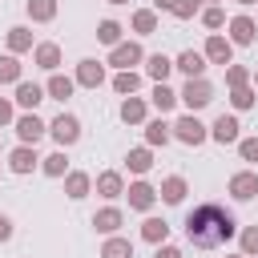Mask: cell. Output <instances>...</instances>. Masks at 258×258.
I'll return each instance as SVG.
<instances>
[{
    "instance_id": "1",
    "label": "cell",
    "mask_w": 258,
    "mask_h": 258,
    "mask_svg": "<svg viewBox=\"0 0 258 258\" xmlns=\"http://www.w3.org/2000/svg\"><path fill=\"white\" fill-rule=\"evenodd\" d=\"M238 234V218L218 202H198L185 214V242L194 250H218Z\"/></svg>"
},
{
    "instance_id": "2",
    "label": "cell",
    "mask_w": 258,
    "mask_h": 258,
    "mask_svg": "<svg viewBox=\"0 0 258 258\" xmlns=\"http://www.w3.org/2000/svg\"><path fill=\"white\" fill-rule=\"evenodd\" d=\"M177 101H185V109L198 113V109H206V105L214 101V85H210L206 77H194V81H185V89L177 93Z\"/></svg>"
},
{
    "instance_id": "3",
    "label": "cell",
    "mask_w": 258,
    "mask_h": 258,
    "mask_svg": "<svg viewBox=\"0 0 258 258\" xmlns=\"http://www.w3.org/2000/svg\"><path fill=\"white\" fill-rule=\"evenodd\" d=\"M48 133H52V141H56L60 149H69V145H77V141H81V121H77L73 113H60V117H52Z\"/></svg>"
},
{
    "instance_id": "4",
    "label": "cell",
    "mask_w": 258,
    "mask_h": 258,
    "mask_svg": "<svg viewBox=\"0 0 258 258\" xmlns=\"http://www.w3.org/2000/svg\"><path fill=\"white\" fill-rule=\"evenodd\" d=\"M173 137H177L181 145H202V141L210 137V129H206L194 113H185V117H177V121H173Z\"/></svg>"
},
{
    "instance_id": "5",
    "label": "cell",
    "mask_w": 258,
    "mask_h": 258,
    "mask_svg": "<svg viewBox=\"0 0 258 258\" xmlns=\"http://www.w3.org/2000/svg\"><path fill=\"white\" fill-rule=\"evenodd\" d=\"M141 60H145V52H141V44H137V40H121V44L109 52V64H117L121 73H129V69H133V64H141Z\"/></svg>"
},
{
    "instance_id": "6",
    "label": "cell",
    "mask_w": 258,
    "mask_h": 258,
    "mask_svg": "<svg viewBox=\"0 0 258 258\" xmlns=\"http://www.w3.org/2000/svg\"><path fill=\"white\" fill-rule=\"evenodd\" d=\"M206 60H210V64H234V44H230V36L210 32V40H206Z\"/></svg>"
},
{
    "instance_id": "7",
    "label": "cell",
    "mask_w": 258,
    "mask_h": 258,
    "mask_svg": "<svg viewBox=\"0 0 258 258\" xmlns=\"http://www.w3.org/2000/svg\"><path fill=\"white\" fill-rule=\"evenodd\" d=\"M44 133H48V125H44L36 113H24V117H16V137H20V145H36Z\"/></svg>"
},
{
    "instance_id": "8",
    "label": "cell",
    "mask_w": 258,
    "mask_h": 258,
    "mask_svg": "<svg viewBox=\"0 0 258 258\" xmlns=\"http://www.w3.org/2000/svg\"><path fill=\"white\" fill-rule=\"evenodd\" d=\"M36 165H40L36 145H16V149L8 153V169H12V173H32Z\"/></svg>"
},
{
    "instance_id": "9",
    "label": "cell",
    "mask_w": 258,
    "mask_h": 258,
    "mask_svg": "<svg viewBox=\"0 0 258 258\" xmlns=\"http://www.w3.org/2000/svg\"><path fill=\"white\" fill-rule=\"evenodd\" d=\"M230 194H234V202H250V198L258 194V173H254V169L234 173V177H230Z\"/></svg>"
},
{
    "instance_id": "10",
    "label": "cell",
    "mask_w": 258,
    "mask_h": 258,
    "mask_svg": "<svg viewBox=\"0 0 258 258\" xmlns=\"http://www.w3.org/2000/svg\"><path fill=\"white\" fill-rule=\"evenodd\" d=\"M125 198H129V210H153V202H157V189L149 185V181H133L129 189H125Z\"/></svg>"
},
{
    "instance_id": "11",
    "label": "cell",
    "mask_w": 258,
    "mask_h": 258,
    "mask_svg": "<svg viewBox=\"0 0 258 258\" xmlns=\"http://www.w3.org/2000/svg\"><path fill=\"white\" fill-rule=\"evenodd\" d=\"M77 85H85V89H97L101 81H105V64L101 60H93V56H85L81 64H77V77H73Z\"/></svg>"
},
{
    "instance_id": "12",
    "label": "cell",
    "mask_w": 258,
    "mask_h": 258,
    "mask_svg": "<svg viewBox=\"0 0 258 258\" xmlns=\"http://www.w3.org/2000/svg\"><path fill=\"white\" fill-rule=\"evenodd\" d=\"M238 129H242V125H238V117L222 113V117H218V121L210 125V137H214L218 145H234V141H238Z\"/></svg>"
},
{
    "instance_id": "13",
    "label": "cell",
    "mask_w": 258,
    "mask_h": 258,
    "mask_svg": "<svg viewBox=\"0 0 258 258\" xmlns=\"http://www.w3.org/2000/svg\"><path fill=\"white\" fill-rule=\"evenodd\" d=\"M206 64H210V60H206V52H194V48H185V52L173 60V69H181L189 81H194V77H202V73H206Z\"/></svg>"
},
{
    "instance_id": "14",
    "label": "cell",
    "mask_w": 258,
    "mask_h": 258,
    "mask_svg": "<svg viewBox=\"0 0 258 258\" xmlns=\"http://www.w3.org/2000/svg\"><path fill=\"white\" fill-rule=\"evenodd\" d=\"M40 101H44V85H36V81H20V85H16V105H20V109L32 113Z\"/></svg>"
},
{
    "instance_id": "15",
    "label": "cell",
    "mask_w": 258,
    "mask_h": 258,
    "mask_svg": "<svg viewBox=\"0 0 258 258\" xmlns=\"http://www.w3.org/2000/svg\"><path fill=\"white\" fill-rule=\"evenodd\" d=\"M254 32H258V24L250 16H234L230 20V44H254Z\"/></svg>"
},
{
    "instance_id": "16",
    "label": "cell",
    "mask_w": 258,
    "mask_h": 258,
    "mask_svg": "<svg viewBox=\"0 0 258 258\" xmlns=\"http://www.w3.org/2000/svg\"><path fill=\"white\" fill-rule=\"evenodd\" d=\"M121 222H125V214H121L117 206H105V210H97V214H93V226H97L101 234H117V230H121Z\"/></svg>"
},
{
    "instance_id": "17",
    "label": "cell",
    "mask_w": 258,
    "mask_h": 258,
    "mask_svg": "<svg viewBox=\"0 0 258 258\" xmlns=\"http://www.w3.org/2000/svg\"><path fill=\"white\" fill-rule=\"evenodd\" d=\"M32 60H36L40 69H48V73H56V64H60V44H52V40H44V44H36V48H32Z\"/></svg>"
},
{
    "instance_id": "18",
    "label": "cell",
    "mask_w": 258,
    "mask_h": 258,
    "mask_svg": "<svg viewBox=\"0 0 258 258\" xmlns=\"http://www.w3.org/2000/svg\"><path fill=\"white\" fill-rule=\"evenodd\" d=\"M173 73V60L165 56V52H153V56H145V77H153L157 85H165V77Z\"/></svg>"
},
{
    "instance_id": "19",
    "label": "cell",
    "mask_w": 258,
    "mask_h": 258,
    "mask_svg": "<svg viewBox=\"0 0 258 258\" xmlns=\"http://www.w3.org/2000/svg\"><path fill=\"white\" fill-rule=\"evenodd\" d=\"M89 189H93V177H89V173H81V169H77V173H64V194H69L73 202H81Z\"/></svg>"
},
{
    "instance_id": "20",
    "label": "cell",
    "mask_w": 258,
    "mask_h": 258,
    "mask_svg": "<svg viewBox=\"0 0 258 258\" xmlns=\"http://www.w3.org/2000/svg\"><path fill=\"white\" fill-rule=\"evenodd\" d=\"M97 194H101V198H121V194H125L121 173H117V169H105V173L97 177Z\"/></svg>"
},
{
    "instance_id": "21",
    "label": "cell",
    "mask_w": 258,
    "mask_h": 258,
    "mask_svg": "<svg viewBox=\"0 0 258 258\" xmlns=\"http://www.w3.org/2000/svg\"><path fill=\"white\" fill-rule=\"evenodd\" d=\"M185 189H189V185H185V177H177V173H173V177H165V181H161V189H157V194H161V202H165V206H177V202L185 198Z\"/></svg>"
},
{
    "instance_id": "22",
    "label": "cell",
    "mask_w": 258,
    "mask_h": 258,
    "mask_svg": "<svg viewBox=\"0 0 258 258\" xmlns=\"http://www.w3.org/2000/svg\"><path fill=\"white\" fill-rule=\"evenodd\" d=\"M141 238L153 242V246H161V242L169 238V222H165V218H145V222H141Z\"/></svg>"
},
{
    "instance_id": "23",
    "label": "cell",
    "mask_w": 258,
    "mask_h": 258,
    "mask_svg": "<svg viewBox=\"0 0 258 258\" xmlns=\"http://www.w3.org/2000/svg\"><path fill=\"white\" fill-rule=\"evenodd\" d=\"M73 89H77V81H73V77H60V73H52V77H48V85H44V93H48L52 101L73 97Z\"/></svg>"
},
{
    "instance_id": "24",
    "label": "cell",
    "mask_w": 258,
    "mask_h": 258,
    "mask_svg": "<svg viewBox=\"0 0 258 258\" xmlns=\"http://www.w3.org/2000/svg\"><path fill=\"white\" fill-rule=\"evenodd\" d=\"M121 121L125 125H141L145 121V101L141 97H125L121 101Z\"/></svg>"
},
{
    "instance_id": "25",
    "label": "cell",
    "mask_w": 258,
    "mask_h": 258,
    "mask_svg": "<svg viewBox=\"0 0 258 258\" xmlns=\"http://www.w3.org/2000/svg\"><path fill=\"white\" fill-rule=\"evenodd\" d=\"M125 165H129V173H149L153 169V153L149 149H129L125 153Z\"/></svg>"
},
{
    "instance_id": "26",
    "label": "cell",
    "mask_w": 258,
    "mask_h": 258,
    "mask_svg": "<svg viewBox=\"0 0 258 258\" xmlns=\"http://www.w3.org/2000/svg\"><path fill=\"white\" fill-rule=\"evenodd\" d=\"M101 258H133V242H129V238H117V234H113V238H109V242L101 246Z\"/></svg>"
},
{
    "instance_id": "27",
    "label": "cell",
    "mask_w": 258,
    "mask_h": 258,
    "mask_svg": "<svg viewBox=\"0 0 258 258\" xmlns=\"http://www.w3.org/2000/svg\"><path fill=\"white\" fill-rule=\"evenodd\" d=\"M133 32H137V36H149V32H157V12H153V8H141V12H133Z\"/></svg>"
},
{
    "instance_id": "28",
    "label": "cell",
    "mask_w": 258,
    "mask_h": 258,
    "mask_svg": "<svg viewBox=\"0 0 258 258\" xmlns=\"http://www.w3.org/2000/svg\"><path fill=\"white\" fill-rule=\"evenodd\" d=\"M149 101H153V109H161V113H169V109L177 105V93H173L169 85H153V93H149Z\"/></svg>"
},
{
    "instance_id": "29",
    "label": "cell",
    "mask_w": 258,
    "mask_h": 258,
    "mask_svg": "<svg viewBox=\"0 0 258 258\" xmlns=\"http://www.w3.org/2000/svg\"><path fill=\"white\" fill-rule=\"evenodd\" d=\"M169 137H173V125H165V121H149L145 125V141L149 145H169Z\"/></svg>"
},
{
    "instance_id": "30",
    "label": "cell",
    "mask_w": 258,
    "mask_h": 258,
    "mask_svg": "<svg viewBox=\"0 0 258 258\" xmlns=\"http://www.w3.org/2000/svg\"><path fill=\"white\" fill-rule=\"evenodd\" d=\"M40 169H44L48 177H64V169H69V157H64V149H56V153L40 157Z\"/></svg>"
},
{
    "instance_id": "31",
    "label": "cell",
    "mask_w": 258,
    "mask_h": 258,
    "mask_svg": "<svg viewBox=\"0 0 258 258\" xmlns=\"http://www.w3.org/2000/svg\"><path fill=\"white\" fill-rule=\"evenodd\" d=\"M28 16H32L36 24H48V20L56 16V0H28Z\"/></svg>"
},
{
    "instance_id": "32",
    "label": "cell",
    "mask_w": 258,
    "mask_h": 258,
    "mask_svg": "<svg viewBox=\"0 0 258 258\" xmlns=\"http://www.w3.org/2000/svg\"><path fill=\"white\" fill-rule=\"evenodd\" d=\"M8 48H12V56H16V52H28V48H32V32L20 28V24L8 28Z\"/></svg>"
},
{
    "instance_id": "33",
    "label": "cell",
    "mask_w": 258,
    "mask_h": 258,
    "mask_svg": "<svg viewBox=\"0 0 258 258\" xmlns=\"http://www.w3.org/2000/svg\"><path fill=\"white\" fill-rule=\"evenodd\" d=\"M113 89H117L121 97H133V93L141 89V77H137L133 69H129V73H117V77H113Z\"/></svg>"
},
{
    "instance_id": "34",
    "label": "cell",
    "mask_w": 258,
    "mask_h": 258,
    "mask_svg": "<svg viewBox=\"0 0 258 258\" xmlns=\"http://www.w3.org/2000/svg\"><path fill=\"white\" fill-rule=\"evenodd\" d=\"M0 85H20V60L12 52L0 56Z\"/></svg>"
},
{
    "instance_id": "35",
    "label": "cell",
    "mask_w": 258,
    "mask_h": 258,
    "mask_svg": "<svg viewBox=\"0 0 258 258\" xmlns=\"http://www.w3.org/2000/svg\"><path fill=\"white\" fill-rule=\"evenodd\" d=\"M97 40L117 48V44H121V24H117V20H101V24H97Z\"/></svg>"
},
{
    "instance_id": "36",
    "label": "cell",
    "mask_w": 258,
    "mask_h": 258,
    "mask_svg": "<svg viewBox=\"0 0 258 258\" xmlns=\"http://www.w3.org/2000/svg\"><path fill=\"white\" fill-rule=\"evenodd\" d=\"M238 238H242V254H246V258H254V254H258V226H246Z\"/></svg>"
},
{
    "instance_id": "37",
    "label": "cell",
    "mask_w": 258,
    "mask_h": 258,
    "mask_svg": "<svg viewBox=\"0 0 258 258\" xmlns=\"http://www.w3.org/2000/svg\"><path fill=\"white\" fill-rule=\"evenodd\" d=\"M230 105H234V109H250V105H254V89H250V85L234 89V93H230Z\"/></svg>"
},
{
    "instance_id": "38",
    "label": "cell",
    "mask_w": 258,
    "mask_h": 258,
    "mask_svg": "<svg viewBox=\"0 0 258 258\" xmlns=\"http://www.w3.org/2000/svg\"><path fill=\"white\" fill-rule=\"evenodd\" d=\"M246 81H250V73H246L242 64H230V69H226V85H230V89H242Z\"/></svg>"
},
{
    "instance_id": "39",
    "label": "cell",
    "mask_w": 258,
    "mask_h": 258,
    "mask_svg": "<svg viewBox=\"0 0 258 258\" xmlns=\"http://www.w3.org/2000/svg\"><path fill=\"white\" fill-rule=\"evenodd\" d=\"M202 24H206V28H222V24H226V12L214 4V8H206V12H202Z\"/></svg>"
},
{
    "instance_id": "40",
    "label": "cell",
    "mask_w": 258,
    "mask_h": 258,
    "mask_svg": "<svg viewBox=\"0 0 258 258\" xmlns=\"http://www.w3.org/2000/svg\"><path fill=\"white\" fill-rule=\"evenodd\" d=\"M238 153H242V161H258V137H242Z\"/></svg>"
},
{
    "instance_id": "41",
    "label": "cell",
    "mask_w": 258,
    "mask_h": 258,
    "mask_svg": "<svg viewBox=\"0 0 258 258\" xmlns=\"http://www.w3.org/2000/svg\"><path fill=\"white\" fill-rule=\"evenodd\" d=\"M194 12H198V0H177V4H173V16H177V20H189Z\"/></svg>"
},
{
    "instance_id": "42",
    "label": "cell",
    "mask_w": 258,
    "mask_h": 258,
    "mask_svg": "<svg viewBox=\"0 0 258 258\" xmlns=\"http://www.w3.org/2000/svg\"><path fill=\"white\" fill-rule=\"evenodd\" d=\"M153 258H181V250H177V246H165V242H161V246L153 250Z\"/></svg>"
},
{
    "instance_id": "43",
    "label": "cell",
    "mask_w": 258,
    "mask_h": 258,
    "mask_svg": "<svg viewBox=\"0 0 258 258\" xmlns=\"http://www.w3.org/2000/svg\"><path fill=\"white\" fill-rule=\"evenodd\" d=\"M8 238H12V218L0 214V242H8Z\"/></svg>"
},
{
    "instance_id": "44",
    "label": "cell",
    "mask_w": 258,
    "mask_h": 258,
    "mask_svg": "<svg viewBox=\"0 0 258 258\" xmlns=\"http://www.w3.org/2000/svg\"><path fill=\"white\" fill-rule=\"evenodd\" d=\"M8 121H12V101L0 97V125H8Z\"/></svg>"
},
{
    "instance_id": "45",
    "label": "cell",
    "mask_w": 258,
    "mask_h": 258,
    "mask_svg": "<svg viewBox=\"0 0 258 258\" xmlns=\"http://www.w3.org/2000/svg\"><path fill=\"white\" fill-rule=\"evenodd\" d=\"M177 0H153V12H173Z\"/></svg>"
},
{
    "instance_id": "46",
    "label": "cell",
    "mask_w": 258,
    "mask_h": 258,
    "mask_svg": "<svg viewBox=\"0 0 258 258\" xmlns=\"http://www.w3.org/2000/svg\"><path fill=\"white\" fill-rule=\"evenodd\" d=\"M109 4H129V0H109Z\"/></svg>"
},
{
    "instance_id": "47",
    "label": "cell",
    "mask_w": 258,
    "mask_h": 258,
    "mask_svg": "<svg viewBox=\"0 0 258 258\" xmlns=\"http://www.w3.org/2000/svg\"><path fill=\"white\" fill-rule=\"evenodd\" d=\"M238 4H258V0H238Z\"/></svg>"
},
{
    "instance_id": "48",
    "label": "cell",
    "mask_w": 258,
    "mask_h": 258,
    "mask_svg": "<svg viewBox=\"0 0 258 258\" xmlns=\"http://www.w3.org/2000/svg\"><path fill=\"white\" fill-rule=\"evenodd\" d=\"M234 258H246V254H234Z\"/></svg>"
},
{
    "instance_id": "49",
    "label": "cell",
    "mask_w": 258,
    "mask_h": 258,
    "mask_svg": "<svg viewBox=\"0 0 258 258\" xmlns=\"http://www.w3.org/2000/svg\"><path fill=\"white\" fill-rule=\"evenodd\" d=\"M254 81H258V73H254Z\"/></svg>"
}]
</instances>
